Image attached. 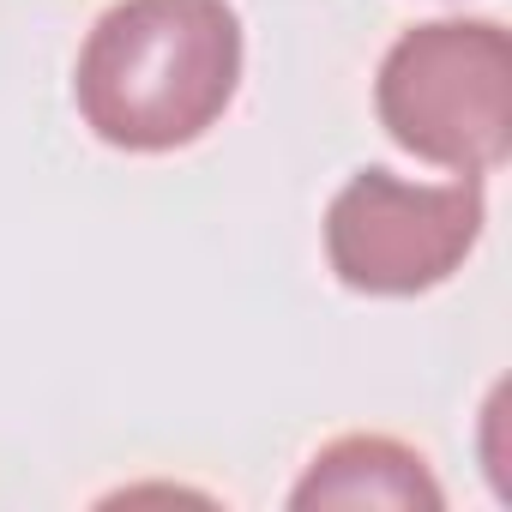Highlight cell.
I'll list each match as a JSON object with an SVG mask.
<instances>
[{
  "label": "cell",
  "instance_id": "3957f363",
  "mask_svg": "<svg viewBox=\"0 0 512 512\" xmlns=\"http://www.w3.org/2000/svg\"><path fill=\"white\" fill-rule=\"evenodd\" d=\"M488 193L476 175L404 181L356 169L326 205V266L356 296H428L482 241Z\"/></svg>",
  "mask_w": 512,
  "mask_h": 512
},
{
  "label": "cell",
  "instance_id": "6da1fadb",
  "mask_svg": "<svg viewBox=\"0 0 512 512\" xmlns=\"http://www.w3.org/2000/svg\"><path fill=\"white\" fill-rule=\"evenodd\" d=\"M241 85V19L229 0H115L91 25L73 103L79 121L133 157L205 139Z\"/></svg>",
  "mask_w": 512,
  "mask_h": 512
},
{
  "label": "cell",
  "instance_id": "7a4b0ae2",
  "mask_svg": "<svg viewBox=\"0 0 512 512\" xmlns=\"http://www.w3.org/2000/svg\"><path fill=\"white\" fill-rule=\"evenodd\" d=\"M374 115L398 151L488 181L512 151V37L500 19L410 25L380 73Z\"/></svg>",
  "mask_w": 512,
  "mask_h": 512
},
{
  "label": "cell",
  "instance_id": "277c9868",
  "mask_svg": "<svg viewBox=\"0 0 512 512\" xmlns=\"http://www.w3.org/2000/svg\"><path fill=\"white\" fill-rule=\"evenodd\" d=\"M296 512L332 506H386V512H440L446 488L434 482L428 458L392 434H338L326 440L290 488Z\"/></svg>",
  "mask_w": 512,
  "mask_h": 512
}]
</instances>
